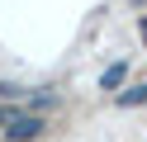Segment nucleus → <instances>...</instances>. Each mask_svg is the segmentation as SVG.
Returning a JSON list of instances; mask_svg holds the SVG:
<instances>
[{
  "instance_id": "obj_1",
  "label": "nucleus",
  "mask_w": 147,
  "mask_h": 142,
  "mask_svg": "<svg viewBox=\"0 0 147 142\" xmlns=\"http://www.w3.org/2000/svg\"><path fill=\"white\" fill-rule=\"evenodd\" d=\"M33 133H43V123H38V118H19V123L10 128V142H24V137H33Z\"/></svg>"
},
{
  "instance_id": "obj_2",
  "label": "nucleus",
  "mask_w": 147,
  "mask_h": 142,
  "mask_svg": "<svg viewBox=\"0 0 147 142\" xmlns=\"http://www.w3.org/2000/svg\"><path fill=\"white\" fill-rule=\"evenodd\" d=\"M138 100H147V85H133V90H128L119 104H138Z\"/></svg>"
},
{
  "instance_id": "obj_3",
  "label": "nucleus",
  "mask_w": 147,
  "mask_h": 142,
  "mask_svg": "<svg viewBox=\"0 0 147 142\" xmlns=\"http://www.w3.org/2000/svg\"><path fill=\"white\" fill-rule=\"evenodd\" d=\"M123 71H128V66H114V71H105V85H109V90H114V85L123 81Z\"/></svg>"
}]
</instances>
